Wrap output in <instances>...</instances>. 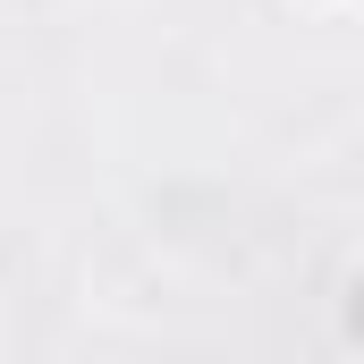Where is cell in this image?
I'll list each match as a JSON object with an SVG mask.
<instances>
[{"label":"cell","instance_id":"cell-1","mask_svg":"<svg viewBox=\"0 0 364 364\" xmlns=\"http://www.w3.org/2000/svg\"><path fill=\"white\" fill-rule=\"evenodd\" d=\"M339 331L364 348V255L348 263V279H339Z\"/></svg>","mask_w":364,"mask_h":364}]
</instances>
